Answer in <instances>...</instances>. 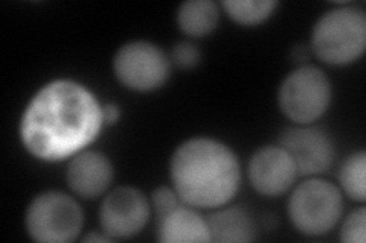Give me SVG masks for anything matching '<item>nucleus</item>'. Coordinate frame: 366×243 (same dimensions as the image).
<instances>
[{
  "mask_svg": "<svg viewBox=\"0 0 366 243\" xmlns=\"http://www.w3.org/2000/svg\"><path fill=\"white\" fill-rule=\"evenodd\" d=\"M206 221H208L211 242L244 243L257 239L254 216L239 205L215 208V212Z\"/></svg>",
  "mask_w": 366,
  "mask_h": 243,
  "instance_id": "obj_13",
  "label": "nucleus"
},
{
  "mask_svg": "<svg viewBox=\"0 0 366 243\" xmlns=\"http://www.w3.org/2000/svg\"><path fill=\"white\" fill-rule=\"evenodd\" d=\"M169 177L187 205L215 210L235 198L242 186V165L226 143L212 137H192L173 152Z\"/></svg>",
  "mask_w": 366,
  "mask_h": 243,
  "instance_id": "obj_2",
  "label": "nucleus"
},
{
  "mask_svg": "<svg viewBox=\"0 0 366 243\" xmlns=\"http://www.w3.org/2000/svg\"><path fill=\"white\" fill-rule=\"evenodd\" d=\"M333 87L322 68L301 64L280 86L278 103L285 118L296 125H312L327 113Z\"/></svg>",
  "mask_w": 366,
  "mask_h": 243,
  "instance_id": "obj_6",
  "label": "nucleus"
},
{
  "mask_svg": "<svg viewBox=\"0 0 366 243\" xmlns=\"http://www.w3.org/2000/svg\"><path fill=\"white\" fill-rule=\"evenodd\" d=\"M157 239L164 243L211 242L208 221L197 212V208L182 204L157 219Z\"/></svg>",
  "mask_w": 366,
  "mask_h": 243,
  "instance_id": "obj_12",
  "label": "nucleus"
},
{
  "mask_svg": "<svg viewBox=\"0 0 366 243\" xmlns=\"http://www.w3.org/2000/svg\"><path fill=\"white\" fill-rule=\"evenodd\" d=\"M307 51H310V49H307V48H304V46H297V48H295L293 49V60L296 61V63H302V61H305L307 58H308V53H307Z\"/></svg>",
  "mask_w": 366,
  "mask_h": 243,
  "instance_id": "obj_21",
  "label": "nucleus"
},
{
  "mask_svg": "<svg viewBox=\"0 0 366 243\" xmlns=\"http://www.w3.org/2000/svg\"><path fill=\"white\" fill-rule=\"evenodd\" d=\"M343 213V195L336 184L312 177L292 192L287 214L292 225L305 236L333 231Z\"/></svg>",
  "mask_w": 366,
  "mask_h": 243,
  "instance_id": "obj_4",
  "label": "nucleus"
},
{
  "mask_svg": "<svg viewBox=\"0 0 366 243\" xmlns=\"http://www.w3.org/2000/svg\"><path fill=\"white\" fill-rule=\"evenodd\" d=\"M84 242H112V239L107 236V234H99V233H95V231H92V233H89L84 239Z\"/></svg>",
  "mask_w": 366,
  "mask_h": 243,
  "instance_id": "obj_22",
  "label": "nucleus"
},
{
  "mask_svg": "<svg viewBox=\"0 0 366 243\" xmlns=\"http://www.w3.org/2000/svg\"><path fill=\"white\" fill-rule=\"evenodd\" d=\"M102 103L74 79L49 81L23 110L19 135L28 152L46 163L71 160L94 143L104 128Z\"/></svg>",
  "mask_w": 366,
  "mask_h": 243,
  "instance_id": "obj_1",
  "label": "nucleus"
},
{
  "mask_svg": "<svg viewBox=\"0 0 366 243\" xmlns=\"http://www.w3.org/2000/svg\"><path fill=\"white\" fill-rule=\"evenodd\" d=\"M169 60L179 68L189 71V68L199 66V63L202 61V53L196 44H192L189 41H180L174 46L173 51H171Z\"/></svg>",
  "mask_w": 366,
  "mask_h": 243,
  "instance_id": "obj_19",
  "label": "nucleus"
},
{
  "mask_svg": "<svg viewBox=\"0 0 366 243\" xmlns=\"http://www.w3.org/2000/svg\"><path fill=\"white\" fill-rule=\"evenodd\" d=\"M84 214L74 196L48 190L34 196L25 212L28 236L40 243H69L81 234Z\"/></svg>",
  "mask_w": 366,
  "mask_h": 243,
  "instance_id": "obj_5",
  "label": "nucleus"
},
{
  "mask_svg": "<svg viewBox=\"0 0 366 243\" xmlns=\"http://www.w3.org/2000/svg\"><path fill=\"white\" fill-rule=\"evenodd\" d=\"M365 170H366V154L365 150L350 154L339 169V189L348 198L356 202L366 200L365 189Z\"/></svg>",
  "mask_w": 366,
  "mask_h": 243,
  "instance_id": "obj_16",
  "label": "nucleus"
},
{
  "mask_svg": "<svg viewBox=\"0 0 366 243\" xmlns=\"http://www.w3.org/2000/svg\"><path fill=\"white\" fill-rule=\"evenodd\" d=\"M121 118V108L114 102L102 103V119H104V125H114L118 123Z\"/></svg>",
  "mask_w": 366,
  "mask_h": 243,
  "instance_id": "obj_20",
  "label": "nucleus"
},
{
  "mask_svg": "<svg viewBox=\"0 0 366 243\" xmlns=\"http://www.w3.org/2000/svg\"><path fill=\"white\" fill-rule=\"evenodd\" d=\"M297 170L289 154L280 145L257 149L247 165V178L255 192L266 198L287 193L296 181Z\"/></svg>",
  "mask_w": 366,
  "mask_h": 243,
  "instance_id": "obj_10",
  "label": "nucleus"
},
{
  "mask_svg": "<svg viewBox=\"0 0 366 243\" xmlns=\"http://www.w3.org/2000/svg\"><path fill=\"white\" fill-rule=\"evenodd\" d=\"M220 8L212 0H188L177 11V26L188 37H206L217 28Z\"/></svg>",
  "mask_w": 366,
  "mask_h": 243,
  "instance_id": "obj_14",
  "label": "nucleus"
},
{
  "mask_svg": "<svg viewBox=\"0 0 366 243\" xmlns=\"http://www.w3.org/2000/svg\"><path fill=\"white\" fill-rule=\"evenodd\" d=\"M366 48V16L356 6H336L315 23L310 38L312 53L328 66L357 61Z\"/></svg>",
  "mask_w": 366,
  "mask_h": 243,
  "instance_id": "obj_3",
  "label": "nucleus"
},
{
  "mask_svg": "<svg viewBox=\"0 0 366 243\" xmlns=\"http://www.w3.org/2000/svg\"><path fill=\"white\" fill-rule=\"evenodd\" d=\"M171 60L154 43L134 40L122 44L113 56V72L129 90L148 93L165 86Z\"/></svg>",
  "mask_w": 366,
  "mask_h": 243,
  "instance_id": "obj_7",
  "label": "nucleus"
},
{
  "mask_svg": "<svg viewBox=\"0 0 366 243\" xmlns=\"http://www.w3.org/2000/svg\"><path fill=\"white\" fill-rule=\"evenodd\" d=\"M152 214V204L136 187L119 186L110 190L99 207L101 233L112 240L130 239L145 228Z\"/></svg>",
  "mask_w": 366,
  "mask_h": 243,
  "instance_id": "obj_8",
  "label": "nucleus"
},
{
  "mask_svg": "<svg viewBox=\"0 0 366 243\" xmlns=\"http://www.w3.org/2000/svg\"><path fill=\"white\" fill-rule=\"evenodd\" d=\"M224 13L242 26H257L264 23L278 8L274 0H224Z\"/></svg>",
  "mask_w": 366,
  "mask_h": 243,
  "instance_id": "obj_15",
  "label": "nucleus"
},
{
  "mask_svg": "<svg viewBox=\"0 0 366 243\" xmlns=\"http://www.w3.org/2000/svg\"><path fill=\"white\" fill-rule=\"evenodd\" d=\"M292 158L300 177H317L325 173L336 157L331 137L312 125H296L285 130L278 143Z\"/></svg>",
  "mask_w": 366,
  "mask_h": 243,
  "instance_id": "obj_9",
  "label": "nucleus"
},
{
  "mask_svg": "<svg viewBox=\"0 0 366 243\" xmlns=\"http://www.w3.org/2000/svg\"><path fill=\"white\" fill-rule=\"evenodd\" d=\"M366 212L360 207L351 212L340 227V240L345 243H365L366 233Z\"/></svg>",
  "mask_w": 366,
  "mask_h": 243,
  "instance_id": "obj_17",
  "label": "nucleus"
},
{
  "mask_svg": "<svg viewBox=\"0 0 366 243\" xmlns=\"http://www.w3.org/2000/svg\"><path fill=\"white\" fill-rule=\"evenodd\" d=\"M114 177L110 158L94 149H84L67 163L66 182L83 200H97L107 193Z\"/></svg>",
  "mask_w": 366,
  "mask_h": 243,
  "instance_id": "obj_11",
  "label": "nucleus"
},
{
  "mask_svg": "<svg viewBox=\"0 0 366 243\" xmlns=\"http://www.w3.org/2000/svg\"><path fill=\"white\" fill-rule=\"evenodd\" d=\"M150 204H152V210L154 212L157 219H160L185 202L180 200V196L173 187L162 186L153 190Z\"/></svg>",
  "mask_w": 366,
  "mask_h": 243,
  "instance_id": "obj_18",
  "label": "nucleus"
}]
</instances>
